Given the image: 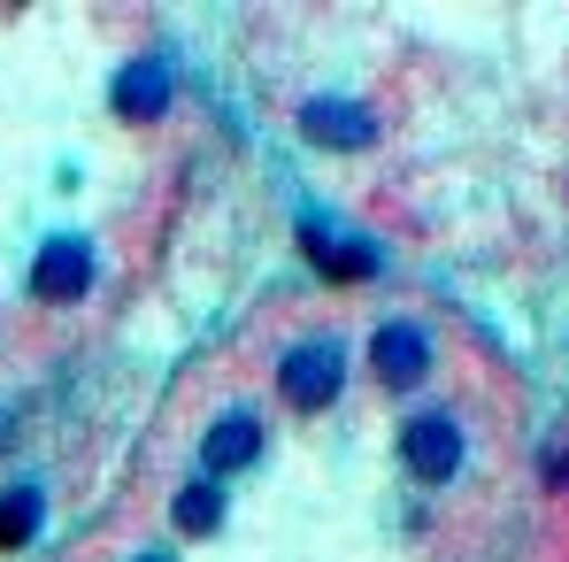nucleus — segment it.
Listing matches in <instances>:
<instances>
[{
  "instance_id": "obj_1",
  "label": "nucleus",
  "mask_w": 569,
  "mask_h": 562,
  "mask_svg": "<svg viewBox=\"0 0 569 562\" xmlns=\"http://www.w3.org/2000/svg\"><path fill=\"white\" fill-rule=\"evenodd\" d=\"M339 385H347V355H339V339H300V347H284L278 393L300 408V416L331 408V401H339Z\"/></svg>"
},
{
  "instance_id": "obj_2",
  "label": "nucleus",
  "mask_w": 569,
  "mask_h": 562,
  "mask_svg": "<svg viewBox=\"0 0 569 562\" xmlns=\"http://www.w3.org/2000/svg\"><path fill=\"white\" fill-rule=\"evenodd\" d=\"M462 455H470V440H462V424L439 408V416H416L408 432H400V463H408V477H423V485H447L455 470H462Z\"/></svg>"
},
{
  "instance_id": "obj_3",
  "label": "nucleus",
  "mask_w": 569,
  "mask_h": 562,
  "mask_svg": "<svg viewBox=\"0 0 569 562\" xmlns=\"http://www.w3.org/2000/svg\"><path fill=\"white\" fill-rule=\"evenodd\" d=\"M93 285V247L86 239H47L39 263H31V293L39 300H86Z\"/></svg>"
},
{
  "instance_id": "obj_4",
  "label": "nucleus",
  "mask_w": 569,
  "mask_h": 562,
  "mask_svg": "<svg viewBox=\"0 0 569 562\" xmlns=\"http://www.w3.org/2000/svg\"><path fill=\"white\" fill-rule=\"evenodd\" d=\"M162 108H170V62L162 55H139L116 70V116L123 124H154Z\"/></svg>"
},
{
  "instance_id": "obj_5",
  "label": "nucleus",
  "mask_w": 569,
  "mask_h": 562,
  "mask_svg": "<svg viewBox=\"0 0 569 562\" xmlns=\"http://www.w3.org/2000/svg\"><path fill=\"white\" fill-rule=\"evenodd\" d=\"M370 371L385 385H416V377L431 371V339L416 332V324H378V339H370Z\"/></svg>"
},
{
  "instance_id": "obj_6",
  "label": "nucleus",
  "mask_w": 569,
  "mask_h": 562,
  "mask_svg": "<svg viewBox=\"0 0 569 562\" xmlns=\"http://www.w3.org/2000/svg\"><path fill=\"white\" fill-rule=\"evenodd\" d=\"M300 131H308L316 147H370V139H378L370 108H355V100H308V108H300Z\"/></svg>"
},
{
  "instance_id": "obj_7",
  "label": "nucleus",
  "mask_w": 569,
  "mask_h": 562,
  "mask_svg": "<svg viewBox=\"0 0 569 562\" xmlns=\"http://www.w3.org/2000/svg\"><path fill=\"white\" fill-rule=\"evenodd\" d=\"M262 455V424L254 416H216L208 424V440H200V463H208V477H231V470H247Z\"/></svg>"
},
{
  "instance_id": "obj_8",
  "label": "nucleus",
  "mask_w": 569,
  "mask_h": 562,
  "mask_svg": "<svg viewBox=\"0 0 569 562\" xmlns=\"http://www.w3.org/2000/svg\"><path fill=\"white\" fill-rule=\"evenodd\" d=\"M39 516H47L39 485H8V493H0V548H23V540L39 532Z\"/></svg>"
},
{
  "instance_id": "obj_9",
  "label": "nucleus",
  "mask_w": 569,
  "mask_h": 562,
  "mask_svg": "<svg viewBox=\"0 0 569 562\" xmlns=\"http://www.w3.org/2000/svg\"><path fill=\"white\" fill-rule=\"evenodd\" d=\"M216 524H223V493H216V477H192L178 493V532H216Z\"/></svg>"
},
{
  "instance_id": "obj_10",
  "label": "nucleus",
  "mask_w": 569,
  "mask_h": 562,
  "mask_svg": "<svg viewBox=\"0 0 569 562\" xmlns=\"http://www.w3.org/2000/svg\"><path fill=\"white\" fill-rule=\"evenodd\" d=\"M308 255H316V270H323V278H370V270H378V255H370V247H347V239L331 247V239H316V231H308Z\"/></svg>"
},
{
  "instance_id": "obj_11",
  "label": "nucleus",
  "mask_w": 569,
  "mask_h": 562,
  "mask_svg": "<svg viewBox=\"0 0 569 562\" xmlns=\"http://www.w3.org/2000/svg\"><path fill=\"white\" fill-rule=\"evenodd\" d=\"M139 562H170V555H162V548H147V555H139Z\"/></svg>"
}]
</instances>
